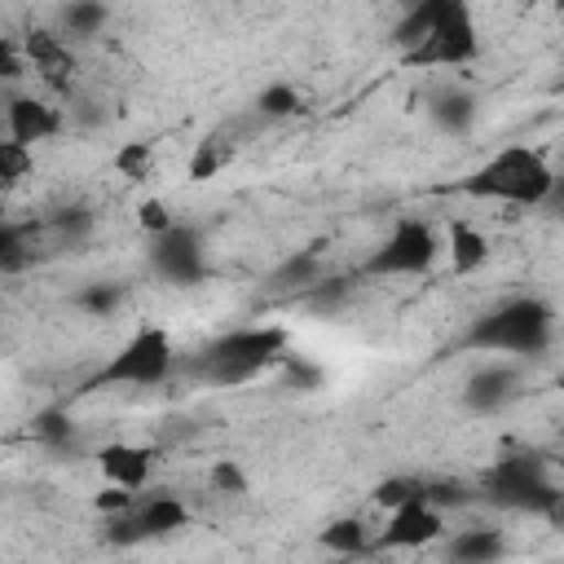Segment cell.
I'll use <instances>...</instances> for the list:
<instances>
[{
    "label": "cell",
    "instance_id": "cell-1",
    "mask_svg": "<svg viewBox=\"0 0 564 564\" xmlns=\"http://www.w3.org/2000/svg\"><path fill=\"white\" fill-rule=\"evenodd\" d=\"M555 339V308L542 295H516L489 313H480L458 348L471 352H516V357H542Z\"/></svg>",
    "mask_w": 564,
    "mask_h": 564
},
{
    "label": "cell",
    "instance_id": "cell-2",
    "mask_svg": "<svg viewBox=\"0 0 564 564\" xmlns=\"http://www.w3.org/2000/svg\"><path fill=\"white\" fill-rule=\"evenodd\" d=\"M458 194L467 198H498V203H520V207H555L560 181L546 167V159L529 145H507L494 159H485L471 176L458 181Z\"/></svg>",
    "mask_w": 564,
    "mask_h": 564
},
{
    "label": "cell",
    "instance_id": "cell-3",
    "mask_svg": "<svg viewBox=\"0 0 564 564\" xmlns=\"http://www.w3.org/2000/svg\"><path fill=\"white\" fill-rule=\"evenodd\" d=\"M480 494L494 502V507H507V511H529V516H546L551 524L564 520V494L555 485V476L542 467V458L533 454H511V458H498L485 476H480Z\"/></svg>",
    "mask_w": 564,
    "mask_h": 564
},
{
    "label": "cell",
    "instance_id": "cell-4",
    "mask_svg": "<svg viewBox=\"0 0 564 564\" xmlns=\"http://www.w3.org/2000/svg\"><path fill=\"white\" fill-rule=\"evenodd\" d=\"M286 339L291 335L282 326H238V330H225L220 339H212L194 357V370L207 375L212 383H247L286 352Z\"/></svg>",
    "mask_w": 564,
    "mask_h": 564
},
{
    "label": "cell",
    "instance_id": "cell-5",
    "mask_svg": "<svg viewBox=\"0 0 564 564\" xmlns=\"http://www.w3.org/2000/svg\"><path fill=\"white\" fill-rule=\"evenodd\" d=\"M176 352H172V335L163 326H141L84 388H115V383H128V388H150L159 379H167Z\"/></svg>",
    "mask_w": 564,
    "mask_h": 564
},
{
    "label": "cell",
    "instance_id": "cell-6",
    "mask_svg": "<svg viewBox=\"0 0 564 564\" xmlns=\"http://www.w3.org/2000/svg\"><path fill=\"white\" fill-rule=\"evenodd\" d=\"M480 53V35H476V22H471V9L467 0H449L441 9V18L432 22V31L405 53L410 66H463Z\"/></svg>",
    "mask_w": 564,
    "mask_h": 564
},
{
    "label": "cell",
    "instance_id": "cell-7",
    "mask_svg": "<svg viewBox=\"0 0 564 564\" xmlns=\"http://www.w3.org/2000/svg\"><path fill=\"white\" fill-rule=\"evenodd\" d=\"M436 229L419 216L397 220V229L383 238V247H375V256L361 264V273L370 278H388V273H427L436 264Z\"/></svg>",
    "mask_w": 564,
    "mask_h": 564
},
{
    "label": "cell",
    "instance_id": "cell-8",
    "mask_svg": "<svg viewBox=\"0 0 564 564\" xmlns=\"http://www.w3.org/2000/svg\"><path fill=\"white\" fill-rule=\"evenodd\" d=\"M150 269L172 286H194L207 278L203 234L194 225L172 220L163 234H150Z\"/></svg>",
    "mask_w": 564,
    "mask_h": 564
},
{
    "label": "cell",
    "instance_id": "cell-9",
    "mask_svg": "<svg viewBox=\"0 0 564 564\" xmlns=\"http://www.w3.org/2000/svg\"><path fill=\"white\" fill-rule=\"evenodd\" d=\"M22 57L40 70V79L48 88H57L62 97H70V79H75V57H70V44L48 31V26H26L22 31Z\"/></svg>",
    "mask_w": 564,
    "mask_h": 564
},
{
    "label": "cell",
    "instance_id": "cell-10",
    "mask_svg": "<svg viewBox=\"0 0 564 564\" xmlns=\"http://www.w3.org/2000/svg\"><path fill=\"white\" fill-rule=\"evenodd\" d=\"M441 529H445L441 511H436L432 502H423V494H419V498H410V502H401V507H392V511H388V529H383L379 546H383V551L427 546V542H436V538H441Z\"/></svg>",
    "mask_w": 564,
    "mask_h": 564
},
{
    "label": "cell",
    "instance_id": "cell-11",
    "mask_svg": "<svg viewBox=\"0 0 564 564\" xmlns=\"http://www.w3.org/2000/svg\"><path fill=\"white\" fill-rule=\"evenodd\" d=\"M516 397H520V370H511V366H485L463 388V405L471 414H498Z\"/></svg>",
    "mask_w": 564,
    "mask_h": 564
},
{
    "label": "cell",
    "instance_id": "cell-12",
    "mask_svg": "<svg viewBox=\"0 0 564 564\" xmlns=\"http://www.w3.org/2000/svg\"><path fill=\"white\" fill-rule=\"evenodd\" d=\"M4 128H9L13 141L35 145V141H48V137L62 132V110L40 101V97H13L4 106Z\"/></svg>",
    "mask_w": 564,
    "mask_h": 564
},
{
    "label": "cell",
    "instance_id": "cell-13",
    "mask_svg": "<svg viewBox=\"0 0 564 564\" xmlns=\"http://www.w3.org/2000/svg\"><path fill=\"white\" fill-rule=\"evenodd\" d=\"M97 467L110 485H123V489H145L150 471H154V449L150 445H128V441H110L106 449H97Z\"/></svg>",
    "mask_w": 564,
    "mask_h": 564
},
{
    "label": "cell",
    "instance_id": "cell-14",
    "mask_svg": "<svg viewBox=\"0 0 564 564\" xmlns=\"http://www.w3.org/2000/svg\"><path fill=\"white\" fill-rule=\"evenodd\" d=\"M427 115H432V123H436L441 132L467 137L471 123H476V115H480V106H476V97H471L467 88L449 84V88H436V93L427 97Z\"/></svg>",
    "mask_w": 564,
    "mask_h": 564
},
{
    "label": "cell",
    "instance_id": "cell-15",
    "mask_svg": "<svg viewBox=\"0 0 564 564\" xmlns=\"http://www.w3.org/2000/svg\"><path fill=\"white\" fill-rule=\"evenodd\" d=\"M137 516H141L150 538H167V533H181L189 524V507L176 494H150L145 502H137Z\"/></svg>",
    "mask_w": 564,
    "mask_h": 564
},
{
    "label": "cell",
    "instance_id": "cell-16",
    "mask_svg": "<svg viewBox=\"0 0 564 564\" xmlns=\"http://www.w3.org/2000/svg\"><path fill=\"white\" fill-rule=\"evenodd\" d=\"M445 551L454 564H494L507 551V538L498 529H463Z\"/></svg>",
    "mask_w": 564,
    "mask_h": 564
},
{
    "label": "cell",
    "instance_id": "cell-17",
    "mask_svg": "<svg viewBox=\"0 0 564 564\" xmlns=\"http://www.w3.org/2000/svg\"><path fill=\"white\" fill-rule=\"evenodd\" d=\"M485 260H489V238L476 225L454 220L449 225V264H454V273H476Z\"/></svg>",
    "mask_w": 564,
    "mask_h": 564
},
{
    "label": "cell",
    "instance_id": "cell-18",
    "mask_svg": "<svg viewBox=\"0 0 564 564\" xmlns=\"http://www.w3.org/2000/svg\"><path fill=\"white\" fill-rule=\"evenodd\" d=\"M317 247H322V242H308L304 251H291V256L269 273V286H273V291H304L308 282H317V278H322Z\"/></svg>",
    "mask_w": 564,
    "mask_h": 564
},
{
    "label": "cell",
    "instance_id": "cell-19",
    "mask_svg": "<svg viewBox=\"0 0 564 564\" xmlns=\"http://www.w3.org/2000/svg\"><path fill=\"white\" fill-rule=\"evenodd\" d=\"M106 26V0H70L62 4L57 18V35L62 40H93Z\"/></svg>",
    "mask_w": 564,
    "mask_h": 564
},
{
    "label": "cell",
    "instance_id": "cell-20",
    "mask_svg": "<svg viewBox=\"0 0 564 564\" xmlns=\"http://www.w3.org/2000/svg\"><path fill=\"white\" fill-rule=\"evenodd\" d=\"M35 225L0 220V273H22L35 260Z\"/></svg>",
    "mask_w": 564,
    "mask_h": 564
},
{
    "label": "cell",
    "instance_id": "cell-21",
    "mask_svg": "<svg viewBox=\"0 0 564 564\" xmlns=\"http://www.w3.org/2000/svg\"><path fill=\"white\" fill-rule=\"evenodd\" d=\"M445 4H449V0H414V4L401 13V22L392 26V44H397L401 53H410V48L432 31V22L441 18Z\"/></svg>",
    "mask_w": 564,
    "mask_h": 564
},
{
    "label": "cell",
    "instance_id": "cell-22",
    "mask_svg": "<svg viewBox=\"0 0 564 564\" xmlns=\"http://www.w3.org/2000/svg\"><path fill=\"white\" fill-rule=\"evenodd\" d=\"M317 542H322V551H335V555H366V551H370V533H366V524H361L357 516L330 520V524L317 533Z\"/></svg>",
    "mask_w": 564,
    "mask_h": 564
},
{
    "label": "cell",
    "instance_id": "cell-23",
    "mask_svg": "<svg viewBox=\"0 0 564 564\" xmlns=\"http://www.w3.org/2000/svg\"><path fill=\"white\" fill-rule=\"evenodd\" d=\"M31 432H35L40 445H48V449H57V454H62V449H75V419H70V410H62V405L35 410Z\"/></svg>",
    "mask_w": 564,
    "mask_h": 564
},
{
    "label": "cell",
    "instance_id": "cell-24",
    "mask_svg": "<svg viewBox=\"0 0 564 564\" xmlns=\"http://www.w3.org/2000/svg\"><path fill=\"white\" fill-rule=\"evenodd\" d=\"M123 300H128V286L123 282H84L79 291H75V308H84L88 317H110V313H119L123 308Z\"/></svg>",
    "mask_w": 564,
    "mask_h": 564
},
{
    "label": "cell",
    "instance_id": "cell-25",
    "mask_svg": "<svg viewBox=\"0 0 564 564\" xmlns=\"http://www.w3.org/2000/svg\"><path fill=\"white\" fill-rule=\"evenodd\" d=\"M348 300H352V278H339V273H330V278L322 273L317 282L304 286V304H308L313 313H322V317H326V313H339Z\"/></svg>",
    "mask_w": 564,
    "mask_h": 564
},
{
    "label": "cell",
    "instance_id": "cell-26",
    "mask_svg": "<svg viewBox=\"0 0 564 564\" xmlns=\"http://www.w3.org/2000/svg\"><path fill=\"white\" fill-rule=\"evenodd\" d=\"M304 110V97L291 88V84H269V88H260V97H256V115L260 119H291V115H300Z\"/></svg>",
    "mask_w": 564,
    "mask_h": 564
},
{
    "label": "cell",
    "instance_id": "cell-27",
    "mask_svg": "<svg viewBox=\"0 0 564 564\" xmlns=\"http://www.w3.org/2000/svg\"><path fill=\"white\" fill-rule=\"evenodd\" d=\"M31 145L13 141V137H0V189H13L31 176Z\"/></svg>",
    "mask_w": 564,
    "mask_h": 564
},
{
    "label": "cell",
    "instance_id": "cell-28",
    "mask_svg": "<svg viewBox=\"0 0 564 564\" xmlns=\"http://www.w3.org/2000/svg\"><path fill=\"white\" fill-rule=\"evenodd\" d=\"M278 361H282V388H291V392H317L326 383V370L317 361H304L295 352H282Z\"/></svg>",
    "mask_w": 564,
    "mask_h": 564
},
{
    "label": "cell",
    "instance_id": "cell-29",
    "mask_svg": "<svg viewBox=\"0 0 564 564\" xmlns=\"http://www.w3.org/2000/svg\"><path fill=\"white\" fill-rule=\"evenodd\" d=\"M225 163H229V145L220 137H203L189 154V181H212Z\"/></svg>",
    "mask_w": 564,
    "mask_h": 564
},
{
    "label": "cell",
    "instance_id": "cell-30",
    "mask_svg": "<svg viewBox=\"0 0 564 564\" xmlns=\"http://www.w3.org/2000/svg\"><path fill=\"white\" fill-rule=\"evenodd\" d=\"M48 229L57 234L62 247H75V242L88 238V229H93V212H88V207H57L53 220H48Z\"/></svg>",
    "mask_w": 564,
    "mask_h": 564
},
{
    "label": "cell",
    "instance_id": "cell-31",
    "mask_svg": "<svg viewBox=\"0 0 564 564\" xmlns=\"http://www.w3.org/2000/svg\"><path fill=\"white\" fill-rule=\"evenodd\" d=\"M110 546H137V542H145L150 533H145V524H141V516H137V502L128 507V511H115V516H106V533H101Z\"/></svg>",
    "mask_w": 564,
    "mask_h": 564
},
{
    "label": "cell",
    "instance_id": "cell-32",
    "mask_svg": "<svg viewBox=\"0 0 564 564\" xmlns=\"http://www.w3.org/2000/svg\"><path fill=\"white\" fill-rule=\"evenodd\" d=\"M150 167H154V150H150L145 141H128V145L115 150V172H119V176H128V181H145Z\"/></svg>",
    "mask_w": 564,
    "mask_h": 564
},
{
    "label": "cell",
    "instance_id": "cell-33",
    "mask_svg": "<svg viewBox=\"0 0 564 564\" xmlns=\"http://www.w3.org/2000/svg\"><path fill=\"white\" fill-rule=\"evenodd\" d=\"M419 494H423V480H414V476H388V480L375 485L370 502L383 507V511H392V507H401V502H410V498H419Z\"/></svg>",
    "mask_w": 564,
    "mask_h": 564
},
{
    "label": "cell",
    "instance_id": "cell-34",
    "mask_svg": "<svg viewBox=\"0 0 564 564\" xmlns=\"http://www.w3.org/2000/svg\"><path fill=\"white\" fill-rule=\"evenodd\" d=\"M423 502H432L436 511H445V507H467V502H471V489L458 485V480H423Z\"/></svg>",
    "mask_w": 564,
    "mask_h": 564
},
{
    "label": "cell",
    "instance_id": "cell-35",
    "mask_svg": "<svg viewBox=\"0 0 564 564\" xmlns=\"http://www.w3.org/2000/svg\"><path fill=\"white\" fill-rule=\"evenodd\" d=\"M207 485L216 494H247V471L234 463V458H216L212 471H207Z\"/></svg>",
    "mask_w": 564,
    "mask_h": 564
},
{
    "label": "cell",
    "instance_id": "cell-36",
    "mask_svg": "<svg viewBox=\"0 0 564 564\" xmlns=\"http://www.w3.org/2000/svg\"><path fill=\"white\" fill-rule=\"evenodd\" d=\"M172 220H176V216L167 212L163 198H141V203H137V225H141L145 234H163Z\"/></svg>",
    "mask_w": 564,
    "mask_h": 564
},
{
    "label": "cell",
    "instance_id": "cell-37",
    "mask_svg": "<svg viewBox=\"0 0 564 564\" xmlns=\"http://www.w3.org/2000/svg\"><path fill=\"white\" fill-rule=\"evenodd\" d=\"M137 502V494L132 489H123V485H101V494H93V507L101 511V516H115V511H128Z\"/></svg>",
    "mask_w": 564,
    "mask_h": 564
},
{
    "label": "cell",
    "instance_id": "cell-38",
    "mask_svg": "<svg viewBox=\"0 0 564 564\" xmlns=\"http://www.w3.org/2000/svg\"><path fill=\"white\" fill-rule=\"evenodd\" d=\"M22 75H26L22 44H13V40H4V35H0V79H4V84H13V79H22Z\"/></svg>",
    "mask_w": 564,
    "mask_h": 564
},
{
    "label": "cell",
    "instance_id": "cell-39",
    "mask_svg": "<svg viewBox=\"0 0 564 564\" xmlns=\"http://www.w3.org/2000/svg\"><path fill=\"white\" fill-rule=\"evenodd\" d=\"M75 119H79L84 128H93V123H101V119H106V110H101L97 101H84V97H79V101H75Z\"/></svg>",
    "mask_w": 564,
    "mask_h": 564
}]
</instances>
